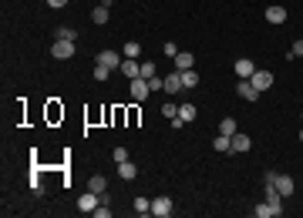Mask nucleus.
<instances>
[{
	"label": "nucleus",
	"instance_id": "f257e3e1",
	"mask_svg": "<svg viewBox=\"0 0 303 218\" xmlns=\"http://www.w3.org/2000/svg\"><path fill=\"white\" fill-rule=\"evenodd\" d=\"M236 94H239L243 101H259V94H263V91H256L249 77H239V81H236Z\"/></svg>",
	"mask_w": 303,
	"mask_h": 218
},
{
	"label": "nucleus",
	"instance_id": "ddd939ff",
	"mask_svg": "<svg viewBox=\"0 0 303 218\" xmlns=\"http://www.w3.org/2000/svg\"><path fill=\"white\" fill-rule=\"evenodd\" d=\"M266 21L269 24H286V7H280V4L266 7Z\"/></svg>",
	"mask_w": 303,
	"mask_h": 218
},
{
	"label": "nucleus",
	"instance_id": "6e6552de",
	"mask_svg": "<svg viewBox=\"0 0 303 218\" xmlns=\"http://www.w3.org/2000/svg\"><path fill=\"white\" fill-rule=\"evenodd\" d=\"M122 61H125V57H118L115 51H98V64L112 67V71H118V67H122Z\"/></svg>",
	"mask_w": 303,
	"mask_h": 218
},
{
	"label": "nucleus",
	"instance_id": "f3484780",
	"mask_svg": "<svg viewBox=\"0 0 303 218\" xmlns=\"http://www.w3.org/2000/svg\"><path fill=\"white\" fill-rule=\"evenodd\" d=\"M189 67H195V57H192L189 51H179V57H175V71H189Z\"/></svg>",
	"mask_w": 303,
	"mask_h": 218
},
{
	"label": "nucleus",
	"instance_id": "c756f323",
	"mask_svg": "<svg viewBox=\"0 0 303 218\" xmlns=\"http://www.w3.org/2000/svg\"><path fill=\"white\" fill-rule=\"evenodd\" d=\"M162 54H165V57H168V61H175V57H179V47H175V44L168 41V44H165V47H162Z\"/></svg>",
	"mask_w": 303,
	"mask_h": 218
},
{
	"label": "nucleus",
	"instance_id": "0eeeda50",
	"mask_svg": "<svg viewBox=\"0 0 303 218\" xmlns=\"http://www.w3.org/2000/svg\"><path fill=\"white\" fill-rule=\"evenodd\" d=\"M98 205H101V195H94V191H84V195L78 198V208H81V211H88V215H91Z\"/></svg>",
	"mask_w": 303,
	"mask_h": 218
},
{
	"label": "nucleus",
	"instance_id": "412c9836",
	"mask_svg": "<svg viewBox=\"0 0 303 218\" xmlns=\"http://www.w3.org/2000/svg\"><path fill=\"white\" fill-rule=\"evenodd\" d=\"M122 54L132 57V61H138V57H142V47H138V41H128V44L122 47Z\"/></svg>",
	"mask_w": 303,
	"mask_h": 218
},
{
	"label": "nucleus",
	"instance_id": "4468645a",
	"mask_svg": "<svg viewBox=\"0 0 303 218\" xmlns=\"http://www.w3.org/2000/svg\"><path fill=\"white\" fill-rule=\"evenodd\" d=\"M88 191H94V195H105V191H108V178H105V174H91Z\"/></svg>",
	"mask_w": 303,
	"mask_h": 218
},
{
	"label": "nucleus",
	"instance_id": "2eb2a0df",
	"mask_svg": "<svg viewBox=\"0 0 303 218\" xmlns=\"http://www.w3.org/2000/svg\"><path fill=\"white\" fill-rule=\"evenodd\" d=\"M253 215H256V218H276V215H283V211H276L269 201H259V205L253 208Z\"/></svg>",
	"mask_w": 303,
	"mask_h": 218
},
{
	"label": "nucleus",
	"instance_id": "2f4dec72",
	"mask_svg": "<svg viewBox=\"0 0 303 218\" xmlns=\"http://www.w3.org/2000/svg\"><path fill=\"white\" fill-rule=\"evenodd\" d=\"M112 158H115V164H122V161H128V151H125V148H115Z\"/></svg>",
	"mask_w": 303,
	"mask_h": 218
},
{
	"label": "nucleus",
	"instance_id": "cd10ccee",
	"mask_svg": "<svg viewBox=\"0 0 303 218\" xmlns=\"http://www.w3.org/2000/svg\"><path fill=\"white\" fill-rule=\"evenodd\" d=\"M112 77V67H105V64H94V81H108Z\"/></svg>",
	"mask_w": 303,
	"mask_h": 218
},
{
	"label": "nucleus",
	"instance_id": "f03ea898",
	"mask_svg": "<svg viewBox=\"0 0 303 218\" xmlns=\"http://www.w3.org/2000/svg\"><path fill=\"white\" fill-rule=\"evenodd\" d=\"M168 215H172V198L168 195L152 198V218H168Z\"/></svg>",
	"mask_w": 303,
	"mask_h": 218
},
{
	"label": "nucleus",
	"instance_id": "b1692460",
	"mask_svg": "<svg viewBox=\"0 0 303 218\" xmlns=\"http://www.w3.org/2000/svg\"><path fill=\"white\" fill-rule=\"evenodd\" d=\"M236 131H239V124H236V118H223V124H219V134H229V138H233Z\"/></svg>",
	"mask_w": 303,
	"mask_h": 218
},
{
	"label": "nucleus",
	"instance_id": "9d476101",
	"mask_svg": "<svg viewBox=\"0 0 303 218\" xmlns=\"http://www.w3.org/2000/svg\"><path fill=\"white\" fill-rule=\"evenodd\" d=\"M233 71H236V77H253V71H256V64L249 61V57H239L233 64Z\"/></svg>",
	"mask_w": 303,
	"mask_h": 218
},
{
	"label": "nucleus",
	"instance_id": "4be33fe9",
	"mask_svg": "<svg viewBox=\"0 0 303 218\" xmlns=\"http://www.w3.org/2000/svg\"><path fill=\"white\" fill-rule=\"evenodd\" d=\"M118 174H122L125 181H132L135 174H138V168H135V164H132V161H122V164H118Z\"/></svg>",
	"mask_w": 303,
	"mask_h": 218
},
{
	"label": "nucleus",
	"instance_id": "473e14b6",
	"mask_svg": "<svg viewBox=\"0 0 303 218\" xmlns=\"http://www.w3.org/2000/svg\"><path fill=\"white\" fill-rule=\"evenodd\" d=\"M47 4H51V7H64L67 0H47Z\"/></svg>",
	"mask_w": 303,
	"mask_h": 218
},
{
	"label": "nucleus",
	"instance_id": "bb28decb",
	"mask_svg": "<svg viewBox=\"0 0 303 218\" xmlns=\"http://www.w3.org/2000/svg\"><path fill=\"white\" fill-rule=\"evenodd\" d=\"M138 77H155V61H142V71H138Z\"/></svg>",
	"mask_w": 303,
	"mask_h": 218
},
{
	"label": "nucleus",
	"instance_id": "c85d7f7f",
	"mask_svg": "<svg viewBox=\"0 0 303 218\" xmlns=\"http://www.w3.org/2000/svg\"><path fill=\"white\" fill-rule=\"evenodd\" d=\"M175 114H179V104H168V101H165V104H162V118H168V121H172Z\"/></svg>",
	"mask_w": 303,
	"mask_h": 218
},
{
	"label": "nucleus",
	"instance_id": "a878e982",
	"mask_svg": "<svg viewBox=\"0 0 303 218\" xmlns=\"http://www.w3.org/2000/svg\"><path fill=\"white\" fill-rule=\"evenodd\" d=\"M179 118L185 121V124H189V121L195 118V104H179Z\"/></svg>",
	"mask_w": 303,
	"mask_h": 218
},
{
	"label": "nucleus",
	"instance_id": "5701e85b",
	"mask_svg": "<svg viewBox=\"0 0 303 218\" xmlns=\"http://www.w3.org/2000/svg\"><path fill=\"white\" fill-rule=\"evenodd\" d=\"M135 211H138V215H152V201H148L145 195H138L135 198Z\"/></svg>",
	"mask_w": 303,
	"mask_h": 218
},
{
	"label": "nucleus",
	"instance_id": "20e7f679",
	"mask_svg": "<svg viewBox=\"0 0 303 218\" xmlns=\"http://www.w3.org/2000/svg\"><path fill=\"white\" fill-rule=\"evenodd\" d=\"M51 54H54L57 61H67V57H74V41H54Z\"/></svg>",
	"mask_w": 303,
	"mask_h": 218
},
{
	"label": "nucleus",
	"instance_id": "6ab92c4d",
	"mask_svg": "<svg viewBox=\"0 0 303 218\" xmlns=\"http://www.w3.org/2000/svg\"><path fill=\"white\" fill-rule=\"evenodd\" d=\"M108 14H112V7H105V4H98V7L91 11V21H94V24H108Z\"/></svg>",
	"mask_w": 303,
	"mask_h": 218
},
{
	"label": "nucleus",
	"instance_id": "423d86ee",
	"mask_svg": "<svg viewBox=\"0 0 303 218\" xmlns=\"http://www.w3.org/2000/svg\"><path fill=\"white\" fill-rule=\"evenodd\" d=\"M249 81H253V87H256V91H269V87H273V74H269V71H253V77H249Z\"/></svg>",
	"mask_w": 303,
	"mask_h": 218
},
{
	"label": "nucleus",
	"instance_id": "7ed1b4c3",
	"mask_svg": "<svg viewBox=\"0 0 303 218\" xmlns=\"http://www.w3.org/2000/svg\"><path fill=\"white\" fill-rule=\"evenodd\" d=\"M128 91H132V101H145L148 94H152V87H148L145 77H132V87H128Z\"/></svg>",
	"mask_w": 303,
	"mask_h": 218
},
{
	"label": "nucleus",
	"instance_id": "a211bd4d",
	"mask_svg": "<svg viewBox=\"0 0 303 218\" xmlns=\"http://www.w3.org/2000/svg\"><path fill=\"white\" fill-rule=\"evenodd\" d=\"M182 74V87H185V91H192V87L199 84V74H195V67H189V71H179Z\"/></svg>",
	"mask_w": 303,
	"mask_h": 218
},
{
	"label": "nucleus",
	"instance_id": "dca6fc26",
	"mask_svg": "<svg viewBox=\"0 0 303 218\" xmlns=\"http://www.w3.org/2000/svg\"><path fill=\"white\" fill-rule=\"evenodd\" d=\"M249 148H253V141H249V134H239V131H236L233 134V151H249Z\"/></svg>",
	"mask_w": 303,
	"mask_h": 218
},
{
	"label": "nucleus",
	"instance_id": "aec40b11",
	"mask_svg": "<svg viewBox=\"0 0 303 218\" xmlns=\"http://www.w3.org/2000/svg\"><path fill=\"white\" fill-rule=\"evenodd\" d=\"M213 148H216V151H233V138H229V134H219V138H216V141H213Z\"/></svg>",
	"mask_w": 303,
	"mask_h": 218
},
{
	"label": "nucleus",
	"instance_id": "393cba45",
	"mask_svg": "<svg viewBox=\"0 0 303 218\" xmlns=\"http://www.w3.org/2000/svg\"><path fill=\"white\" fill-rule=\"evenodd\" d=\"M54 41H78V31H74V27H57Z\"/></svg>",
	"mask_w": 303,
	"mask_h": 218
},
{
	"label": "nucleus",
	"instance_id": "72a5a7b5",
	"mask_svg": "<svg viewBox=\"0 0 303 218\" xmlns=\"http://www.w3.org/2000/svg\"><path fill=\"white\" fill-rule=\"evenodd\" d=\"M300 141H303V131H300Z\"/></svg>",
	"mask_w": 303,
	"mask_h": 218
},
{
	"label": "nucleus",
	"instance_id": "7c9ffc66",
	"mask_svg": "<svg viewBox=\"0 0 303 218\" xmlns=\"http://www.w3.org/2000/svg\"><path fill=\"white\" fill-rule=\"evenodd\" d=\"M286 57H303V37L300 41H293V47H290V54Z\"/></svg>",
	"mask_w": 303,
	"mask_h": 218
},
{
	"label": "nucleus",
	"instance_id": "9b49d317",
	"mask_svg": "<svg viewBox=\"0 0 303 218\" xmlns=\"http://www.w3.org/2000/svg\"><path fill=\"white\" fill-rule=\"evenodd\" d=\"M118 71H122V74L128 77V81H132V77H138V71H142V61H132V57H125Z\"/></svg>",
	"mask_w": 303,
	"mask_h": 218
},
{
	"label": "nucleus",
	"instance_id": "f8f14e48",
	"mask_svg": "<svg viewBox=\"0 0 303 218\" xmlns=\"http://www.w3.org/2000/svg\"><path fill=\"white\" fill-rule=\"evenodd\" d=\"M276 188H280V195H283V198H290L293 191H296V185H293L290 174H276Z\"/></svg>",
	"mask_w": 303,
	"mask_h": 218
},
{
	"label": "nucleus",
	"instance_id": "1a4fd4ad",
	"mask_svg": "<svg viewBox=\"0 0 303 218\" xmlns=\"http://www.w3.org/2000/svg\"><path fill=\"white\" fill-rule=\"evenodd\" d=\"M162 91H165V94H179V91H185V87H182V74H179V71H172V74L165 77V87H162Z\"/></svg>",
	"mask_w": 303,
	"mask_h": 218
},
{
	"label": "nucleus",
	"instance_id": "39448f33",
	"mask_svg": "<svg viewBox=\"0 0 303 218\" xmlns=\"http://www.w3.org/2000/svg\"><path fill=\"white\" fill-rule=\"evenodd\" d=\"M263 201H269L276 211H283V195H280V188H276V185H266V188H263Z\"/></svg>",
	"mask_w": 303,
	"mask_h": 218
}]
</instances>
